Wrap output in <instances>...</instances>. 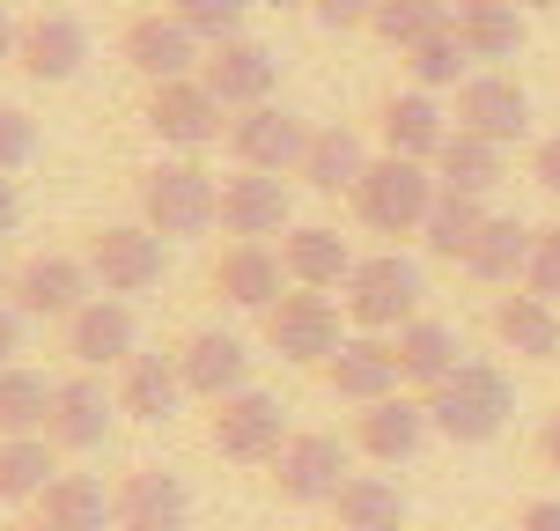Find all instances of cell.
Masks as SVG:
<instances>
[{
    "instance_id": "cell-2",
    "label": "cell",
    "mask_w": 560,
    "mask_h": 531,
    "mask_svg": "<svg viewBox=\"0 0 560 531\" xmlns=\"http://www.w3.org/2000/svg\"><path fill=\"white\" fill-rule=\"evenodd\" d=\"M516 414V384L494 362H457V377H443L428 392V420L450 443H494Z\"/></svg>"
},
{
    "instance_id": "cell-43",
    "label": "cell",
    "mask_w": 560,
    "mask_h": 531,
    "mask_svg": "<svg viewBox=\"0 0 560 531\" xmlns=\"http://www.w3.org/2000/svg\"><path fill=\"white\" fill-rule=\"evenodd\" d=\"M310 15H317L325 30H369L376 0H310Z\"/></svg>"
},
{
    "instance_id": "cell-39",
    "label": "cell",
    "mask_w": 560,
    "mask_h": 531,
    "mask_svg": "<svg viewBox=\"0 0 560 531\" xmlns=\"http://www.w3.org/2000/svg\"><path fill=\"white\" fill-rule=\"evenodd\" d=\"M369 30L392 45V53H413L420 37H435V30H450V8L443 0H376V15H369Z\"/></svg>"
},
{
    "instance_id": "cell-53",
    "label": "cell",
    "mask_w": 560,
    "mask_h": 531,
    "mask_svg": "<svg viewBox=\"0 0 560 531\" xmlns=\"http://www.w3.org/2000/svg\"><path fill=\"white\" fill-rule=\"evenodd\" d=\"M8 280H15V274H8V266H0V296H8Z\"/></svg>"
},
{
    "instance_id": "cell-19",
    "label": "cell",
    "mask_w": 560,
    "mask_h": 531,
    "mask_svg": "<svg viewBox=\"0 0 560 531\" xmlns=\"http://www.w3.org/2000/svg\"><path fill=\"white\" fill-rule=\"evenodd\" d=\"M317 377H325V392L347 399V406H376V399L406 392V384H398V355H392V339H384V333H347V339H339V355L317 369Z\"/></svg>"
},
{
    "instance_id": "cell-34",
    "label": "cell",
    "mask_w": 560,
    "mask_h": 531,
    "mask_svg": "<svg viewBox=\"0 0 560 531\" xmlns=\"http://www.w3.org/2000/svg\"><path fill=\"white\" fill-rule=\"evenodd\" d=\"M332 517L339 531H406V495H398V480L384 473H347L339 480V495H332Z\"/></svg>"
},
{
    "instance_id": "cell-11",
    "label": "cell",
    "mask_w": 560,
    "mask_h": 531,
    "mask_svg": "<svg viewBox=\"0 0 560 531\" xmlns=\"http://www.w3.org/2000/svg\"><path fill=\"white\" fill-rule=\"evenodd\" d=\"M310 134H317V126H310L303 112H288V104H252V112L229 118L236 170H273V177H295V170H303Z\"/></svg>"
},
{
    "instance_id": "cell-35",
    "label": "cell",
    "mask_w": 560,
    "mask_h": 531,
    "mask_svg": "<svg viewBox=\"0 0 560 531\" xmlns=\"http://www.w3.org/2000/svg\"><path fill=\"white\" fill-rule=\"evenodd\" d=\"M59 480V450L45 436H0V509L37 503Z\"/></svg>"
},
{
    "instance_id": "cell-1",
    "label": "cell",
    "mask_w": 560,
    "mask_h": 531,
    "mask_svg": "<svg viewBox=\"0 0 560 531\" xmlns=\"http://www.w3.org/2000/svg\"><path fill=\"white\" fill-rule=\"evenodd\" d=\"M140 222L163 229L170 244L207 236V229L222 222V177H214V170H199L192 155H170V163L140 170Z\"/></svg>"
},
{
    "instance_id": "cell-7",
    "label": "cell",
    "mask_w": 560,
    "mask_h": 531,
    "mask_svg": "<svg viewBox=\"0 0 560 531\" xmlns=\"http://www.w3.org/2000/svg\"><path fill=\"white\" fill-rule=\"evenodd\" d=\"M140 126L163 140L170 155H199V148H214V140H222L229 104H222L207 82H199V74H185V82H155V89H148Z\"/></svg>"
},
{
    "instance_id": "cell-40",
    "label": "cell",
    "mask_w": 560,
    "mask_h": 531,
    "mask_svg": "<svg viewBox=\"0 0 560 531\" xmlns=\"http://www.w3.org/2000/svg\"><path fill=\"white\" fill-rule=\"evenodd\" d=\"M163 8L192 30L199 45H222V37H244V15H252L258 0H163Z\"/></svg>"
},
{
    "instance_id": "cell-36",
    "label": "cell",
    "mask_w": 560,
    "mask_h": 531,
    "mask_svg": "<svg viewBox=\"0 0 560 531\" xmlns=\"http://www.w3.org/2000/svg\"><path fill=\"white\" fill-rule=\"evenodd\" d=\"M52 392H59V377H45L30 362H8L0 369V436H45Z\"/></svg>"
},
{
    "instance_id": "cell-25",
    "label": "cell",
    "mask_w": 560,
    "mask_h": 531,
    "mask_svg": "<svg viewBox=\"0 0 560 531\" xmlns=\"http://www.w3.org/2000/svg\"><path fill=\"white\" fill-rule=\"evenodd\" d=\"M376 134H384V155H413V163H435L450 140V112L428 96V89H398L376 112Z\"/></svg>"
},
{
    "instance_id": "cell-18",
    "label": "cell",
    "mask_w": 560,
    "mask_h": 531,
    "mask_svg": "<svg viewBox=\"0 0 560 531\" xmlns=\"http://www.w3.org/2000/svg\"><path fill=\"white\" fill-rule=\"evenodd\" d=\"M118 503V531H192V487L170 465H133L112 487Z\"/></svg>"
},
{
    "instance_id": "cell-8",
    "label": "cell",
    "mask_w": 560,
    "mask_h": 531,
    "mask_svg": "<svg viewBox=\"0 0 560 531\" xmlns=\"http://www.w3.org/2000/svg\"><path fill=\"white\" fill-rule=\"evenodd\" d=\"M207 443L222 450L229 465H273L280 443H288V406H280L273 392H258V384H244V392L214 399V420H207Z\"/></svg>"
},
{
    "instance_id": "cell-14",
    "label": "cell",
    "mask_w": 560,
    "mask_h": 531,
    "mask_svg": "<svg viewBox=\"0 0 560 531\" xmlns=\"http://www.w3.org/2000/svg\"><path fill=\"white\" fill-rule=\"evenodd\" d=\"M457 126L479 140H524L532 134V89L502 74V67H472L465 82H457Z\"/></svg>"
},
{
    "instance_id": "cell-44",
    "label": "cell",
    "mask_w": 560,
    "mask_h": 531,
    "mask_svg": "<svg viewBox=\"0 0 560 531\" xmlns=\"http://www.w3.org/2000/svg\"><path fill=\"white\" fill-rule=\"evenodd\" d=\"M23 333H30V318L15 296H0V369L8 362H23Z\"/></svg>"
},
{
    "instance_id": "cell-42",
    "label": "cell",
    "mask_w": 560,
    "mask_h": 531,
    "mask_svg": "<svg viewBox=\"0 0 560 531\" xmlns=\"http://www.w3.org/2000/svg\"><path fill=\"white\" fill-rule=\"evenodd\" d=\"M524 288H532V296H553V303H560V222H553V229H538L532 266H524Z\"/></svg>"
},
{
    "instance_id": "cell-29",
    "label": "cell",
    "mask_w": 560,
    "mask_h": 531,
    "mask_svg": "<svg viewBox=\"0 0 560 531\" xmlns=\"http://www.w3.org/2000/svg\"><path fill=\"white\" fill-rule=\"evenodd\" d=\"M532 244H538L532 222H516V215H487V229L472 236V252L457 258V266H465L472 280H487V288H524Z\"/></svg>"
},
{
    "instance_id": "cell-52",
    "label": "cell",
    "mask_w": 560,
    "mask_h": 531,
    "mask_svg": "<svg viewBox=\"0 0 560 531\" xmlns=\"http://www.w3.org/2000/svg\"><path fill=\"white\" fill-rule=\"evenodd\" d=\"M258 8H310V0H258Z\"/></svg>"
},
{
    "instance_id": "cell-28",
    "label": "cell",
    "mask_w": 560,
    "mask_h": 531,
    "mask_svg": "<svg viewBox=\"0 0 560 531\" xmlns=\"http://www.w3.org/2000/svg\"><path fill=\"white\" fill-rule=\"evenodd\" d=\"M280 266H288L295 288H347L354 244H347L332 222H295L288 236H280Z\"/></svg>"
},
{
    "instance_id": "cell-13",
    "label": "cell",
    "mask_w": 560,
    "mask_h": 531,
    "mask_svg": "<svg viewBox=\"0 0 560 531\" xmlns=\"http://www.w3.org/2000/svg\"><path fill=\"white\" fill-rule=\"evenodd\" d=\"M140 355V318L126 296H89L74 318H67V362L74 369H126Z\"/></svg>"
},
{
    "instance_id": "cell-38",
    "label": "cell",
    "mask_w": 560,
    "mask_h": 531,
    "mask_svg": "<svg viewBox=\"0 0 560 531\" xmlns=\"http://www.w3.org/2000/svg\"><path fill=\"white\" fill-rule=\"evenodd\" d=\"M406 59V74H413V89H457L465 74H472V53H465V37H457V23L450 30H435V37H420L413 53H398Z\"/></svg>"
},
{
    "instance_id": "cell-51",
    "label": "cell",
    "mask_w": 560,
    "mask_h": 531,
    "mask_svg": "<svg viewBox=\"0 0 560 531\" xmlns=\"http://www.w3.org/2000/svg\"><path fill=\"white\" fill-rule=\"evenodd\" d=\"M443 8H450V23H457V15H465V8H472V0H443Z\"/></svg>"
},
{
    "instance_id": "cell-20",
    "label": "cell",
    "mask_w": 560,
    "mask_h": 531,
    "mask_svg": "<svg viewBox=\"0 0 560 531\" xmlns=\"http://www.w3.org/2000/svg\"><path fill=\"white\" fill-rule=\"evenodd\" d=\"M15 67H23L30 82H45V89L74 82V74L89 67V23H82V15H67V8H45V15H30Z\"/></svg>"
},
{
    "instance_id": "cell-37",
    "label": "cell",
    "mask_w": 560,
    "mask_h": 531,
    "mask_svg": "<svg viewBox=\"0 0 560 531\" xmlns=\"http://www.w3.org/2000/svg\"><path fill=\"white\" fill-rule=\"evenodd\" d=\"M487 229V199L472 193H435V207H428V222H420V244H428V258H457L472 252V236Z\"/></svg>"
},
{
    "instance_id": "cell-26",
    "label": "cell",
    "mask_w": 560,
    "mask_h": 531,
    "mask_svg": "<svg viewBox=\"0 0 560 531\" xmlns=\"http://www.w3.org/2000/svg\"><path fill=\"white\" fill-rule=\"evenodd\" d=\"M185 369L177 355H133V362L118 369V414L126 420H148V428H163V420L185 414Z\"/></svg>"
},
{
    "instance_id": "cell-27",
    "label": "cell",
    "mask_w": 560,
    "mask_h": 531,
    "mask_svg": "<svg viewBox=\"0 0 560 531\" xmlns=\"http://www.w3.org/2000/svg\"><path fill=\"white\" fill-rule=\"evenodd\" d=\"M30 509H37V531H118V503L96 473H59Z\"/></svg>"
},
{
    "instance_id": "cell-9",
    "label": "cell",
    "mask_w": 560,
    "mask_h": 531,
    "mask_svg": "<svg viewBox=\"0 0 560 531\" xmlns=\"http://www.w3.org/2000/svg\"><path fill=\"white\" fill-rule=\"evenodd\" d=\"M118 428V392H104V377L96 369H74V377H59L52 392V414H45V443L59 458H89V450H104Z\"/></svg>"
},
{
    "instance_id": "cell-33",
    "label": "cell",
    "mask_w": 560,
    "mask_h": 531,
    "mask_svg": "<svg viewBox=\"0 0 560 531\" xmlns=\"http://www.w3.org/2000/svg\"><path fill=\"white\" fill-rule=\"evenodd\" d=\"M457 37H465L472 67H502V59L524 53L532 23H524V8H516V0H472V8L457 15Z\"/></svg>"
},
{
    "instance_id": "cell-5",
    "label": "cell",
    "mask_w": 560,
    "mask_h": 531,
    "mask_svg": "<svg viewBox=\"0 0 560 531\" xmlns=\"http://www.w3.org/2000/svg\"><path fill=\"white\" fill-rule=\"evenodd\" d=\"M347 339V310L325 296V288H288L273 310H266V347L295 369H325Z\"/></svg>"
},
{
    "instance_id": "cell-45",
    "label": "cell",
    "mask_w": 560,
    "mask_h": 531,
    "mask_svg": "<svg viewBox=\"0 0 560 531\" xmlns=\"http://www.w3.org/2000/svg\"><path fill=\"white\" fill-rule=\"evenodd\" d=\"M532 185L560 199V134H546V140L532 148Z\"/></svg>"
},
{
    "instance_id": "cell-16",
    "label": "cell",
    "mask_w": 560,
    "mask_h": 531,
    "mask_svg": "<svg viewBox=\"0 0 560 531\" xmlns=\"http://www.w3.org/2000/svg\"><path fill=\"white\" fill-rule=\"evenodd\" d=\"M199 59H207V45H199L192 30L170 15V8H148V15H133V23H126V67H133L148 89L199 74Z\"/></svg>"
},
{
    "instance_id": "cell-22",
    "label": "cell",
    "mask_w": 560,
    "mask_h": 531,
    "mask_svg": "<svg viewBox=\"0 0 560 531\" xmlns=\"http://www.w3.org/2000/svg\"><path fill=\"white\" fill-rule=\"evenodd\" d=\"M428 436H435V420H428V399L420 392H392V399H376V406L354 414V450L376 458V465H406Z\"/></svg>"
},
{
    "instance_id": "cell-15",
    "label": "cell",
    "mask_w": 560,
    "mask_h": 531,
    "mask_svg": "<svg viewBox=\"0 0 560 531\" xmlns=\"http://www.w3.org/2000/svg\"><path fill=\"white\" fill-rule=\"evenodd\" d=\"M199 82L222 96L229 112H252V104H273V82H280V53L258 45V37H222L207 45L199 59Z\"/></svg>"
},
{
    "instance_id": "cell-49",
    "label": "cell",
    "mask_w": 560,
    "mask_h": 531,
    "mask_svg": "<svg viewBox=\"0 0 560 531\" xmlns=\"http://www.w3.org/2000/svg\"><path fill=\"white\" fill-rule=\"evenodd\" d=\"M538 450H546V465H553V473H560V414L546 420V436H538Z\"/></svg>"
},
{
    "instance_id": "cell-21",
    "label": "cell",
    "mask_w": 560,
    "mask_h": 531,
    "mask_svg": "<svg viewBox=\"0 0 560 531\" xmlns=\"http://www.w3.org/2000/svg\"><path fill=\"white\" fill-rule=\"evenodd\" d=\"M177 369H185V392L214 406V399L252 384V347L236 333H222V325H199V333L177 339Z\"/></svg>"
},
{
    "instance_id": "cell-12",
    "label": "cell",
    "mask_w": 560,
    "mask_h": 531,
    "mask_svg": "<svg viewBox=\"0 0 560 531\" xmlns=\"http://www.w3.org/2000/svg\"><path fill=\"white\" fill-rule=\"evenodd\" d=\"M8 296L23 303V318L67 325V318H74L89 296H104V288H96V274H89V258H74V252H37V258H23V266H15Z\"/></svg>"
},
{
    "instance_id": "cell-17",
    "label": "cell",
    "mask_w": 560,
    "mask_h": 531,
    "mask_svg": "<svg viewBox=\"0 0 560 531\" xmlns=\"http://www.w3.org/2000/svg\"><path fill=\"white\" fill-rule=\"evenodd\" d=\"M222 229L244 236V244L288 236V229H295V193H288V177H273V170H236V177H222Z\"/></svg>"
},
{
    "instance_id": "cell-54",
    "label": "cell",
    "mask_w": 560,
    "mask_h": 531,
    "mask_svg": "<svg viewBox=\"0 0 560 531\" xmlns=\"http://www.w3.org/2000/svg\"><path fill=\"white\" fill-rule=\"evenodd\" d=\"M8 531H37V524H8Z\"/></svg>"
},
{
    "instance_id": "cell-6",
    "label": "cell",
    "mask_w": 560,
    "mask_h": 531,
    "mask_svg": "<svg viewBox=\"0 0 560 531\" xmlns=\"http://www.w3.org/2000/svg\"><path fill=\"white\" fill-rule=\"evenodd\" d=\"M89 274H96V288L104 296H148V288H163V266H170V236L148 222H112L89 236Z\"/></svg>"
},
{
    "instance_id": "cell-50",
    "label": "cell",
    "mask_w": 560,
    "mask_h": 531,
    "mask_svg": "<svg viewBox=\"0 0 560 531\" xmlns=\"http://www.w3.org/2000/svg\"><path fill=\"white\" fill-rule=\"evenodd\" d=\"M516 8H524V15H546V8H560V0H516Z\"/></svg>"
},
{
    "instance_id": "cell-31",
    "label": "cell",
    "mask_w": 560,
    "mask_h": 531,
    "mask_svg": "<svg viewBox=\"0 0 560 531\" xmlns=\"http://www.w3.org/2000/svg\"><path fill=\"white\" fill-rule=\"evenodd\" d=\"M369 163H376V155H369V140L354 134V126H317L295 177H303L310 193H347L354 199V185L369 177Z\"/></svg>"
},
{
    "instance_id": "cell-47",
    "label": "cell",
    "mask_w": 560,
    "mask_h": 531,
    "mask_svg": "<svg viewBox=\"0 0 560 531\" xmlns=\"http://www.w3.org/2000/svg\"><path fill=\"white\" fill-rule=\"evenodd\" d=\"M516 531H560V495H538V503L516 509Z\"/></svg>"
},
{
    "instance_id": "cell-10",
    "label": "cell",
    "mask_w": 560,
    "mask_h": 531,
    "mask_svg": "<svg viewBox=\"0 0 560 531\" xmlns=\"http://www.w3.org/2000/svg\"><path fill=\"white\" fill-rule=\"evenodd\" d=\"M266 480H273L280 503H295V509L325 503V509H332L339 480H347V443L325 436V428H303V436H288V443H280V458L266 465Z\"/></svg>"
},
{
    "instance_id": "cell-46",
    "label": "cell",
    "mask_w": 560,
    "mask_h": 531,
    "mask_svg": "<svg viewBox=\"0 0 560 531\" xmlns=\"http://www.w3.org/2000/svg\"><path fill=\"white\" fill-rule=\"evenodd\" d=\"M23 215H30L23 177H8V170H0V236H15V229H23Z\"/></svg>"
},
{
    "instance_id": "cell-41",
    "label": "cell",
    "mask_w": 560,
    "mask_h": 531,
    "mask_svg": "<svg viewBox=\"0 0 560 531\" xmlns=\"http://www.w3.org/2000/svg\"><path fill=\"white\" fill-rule=\"evenodd\" d=\"M30 163H37V118H30L23 104H0V170L23 177Z\"/></svg>"
},
{
    "instance_id": "cell-4",
    "label": "cell",
    "mask_w": 560,
    "mask_h": 531,
    "mask_svg": "<svg viewBox=\"0 0 560 531\" xmlns=\"http://www.w3.org/2000/svg\"><path fill=\"white\" fill-rule=\"evenodd\" d=\"M435 163H413V155H376L369 177L354 185V215L376 236H420L428 207H435Z\"/></svg>"
},
{
    "instance_id": "cell-48",
    "label": "cell",
    "mask_w": 560,
    "mask_h": 531,
    "mask_svg": "<svg viewBox=\"0 0 560 531\" xmlns=\"http://www.w3.org/2000/svg\"><path fill=\"white\" fill-rule=\"evenodd\" d=\"M15 53H23V23H8V8H0V67H15Z\"/></svg>"
},
{
    "instance_id": "cell-3",
    "label": "cell",
    "mask_w": 560,
    "mask_h": 531,
    "mask_svg": "<svg viewBox=\"0 0 560 531\" xmlns=\"http://www.w3.org/2000/svg\"><path fill=\"white\" fill-rule=\"evenodd\" d=\"M420 266L406 252H369L354 258V274L339 288V310H347V325L354 333H398V325H413L420 318Z\"/></svg>"
},
{
    "instance_id": "cell-24",
    "label": "cell",
    "mask_w": 560,
    "mask_h": 531,
    "mask_svg": "<svg viewBox=\"0 0 560 531\" xmlns=\"http://www.w3.org/2000/svg\"><path fill=\"white\" fill-rule=\"evenodd\" d=\"M392 355H398V384L428 399L443 377H457L465 339H457V325H443V318H413V325H398V333H392Z\"/></svg>"
},
{
    "instance_id": "cell-23",
    "label": "cell",
    "mask_w": 560,
    "mask_h": 531,
    "mask_svg": "<svg viewBox=\"0 0 560 531\" xmlns=\"http://www.w3.org/2000/svg\"><path fill=\"white\" fill-rule=\"evenodd\" d=\"M207 280H214V296H222L229 310H258V318H266V310H273L288 288H295L273 244H244V236H236V244L214 258V274H207Z\"/></svg>"
},
{
    "instance_id": "cell-30",
    "label": "cell",
    "mask_w": 560,
    "mask_h": 531,
    "mask_svg": "<svg viewBox=\"0 0 560 531\" xmlns=\"http://www.w3.org/2000/svg\"><path fill=\"white\" fill-rule=\"evenodd\" d=\"M494 339H502L509 355H524V362H553L560 355V303L553 296H532V288H516L494 303Z\"/></svg>"
},
{
    "instance_id": "cell-32",
    "label": "cell",
    "mask_w": 560,
    "mask_h": 531,
    "mask_svg": "<svg viewBox=\"0 0 560 531\" xmlns=\"http://www.w3.org/2000/svg\"><path fill=\"white\" fill-rule=\"evenodd\" d=\"M502 177H509V148L502 140H479V134H465V126H450L443 155H435V185H443V193L487 199Z\"/></svg>"
}]
</instances>
